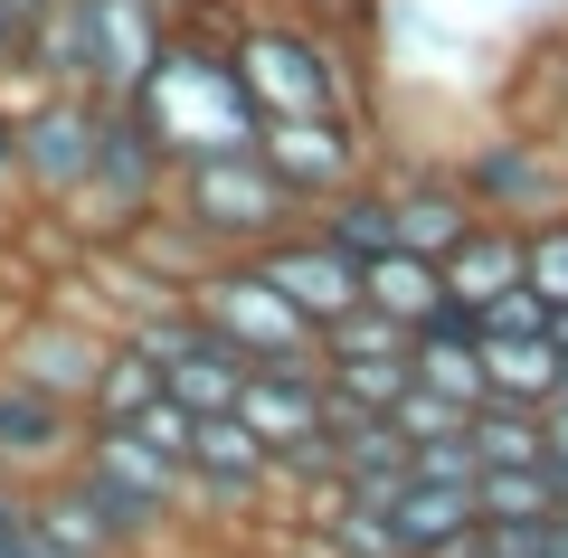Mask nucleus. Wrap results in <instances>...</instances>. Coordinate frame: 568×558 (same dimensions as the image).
I'll return each mask as SVG.
<instances>
[{
	"instance_id": "nucleus-11",
	"label": "nucleus",
	"mask_w": 568,
	"mask_h": 558,
	"mask_svg": "<svg viewBox=\"0 0 568 558\" xmlns=\"http://www.w3.org/2000/svg\"><path fill=\"white\" fill-rule=\"evenodd\" d=\"M171 20H181L171 0H85V95L123 104L142 85V67L162 58Z\"/></svg>"
},
{
	"instance_id": "nucleus-10",
	"label": "nucleus",
	"mask_w": 568,
	"mask_h": 558,
	"mask_svg": "<svg viewBox=\"0 0 568 558\" xmlns=\"http://www.w3.org/2000/svg\"><path fill=\"white\" fill-rule=\"evenodd\" d=\"M379 200H388V246H407V256H446L484 219L465 200L455 161H379Z\"/></svg>"
},
{
	"instance_id": "nucleus-18",
	"label": "nucleus",
	"mask_w": 568,
	"mask_h": 558,
	"mask_svg": "<svg viewBox=\"0 0 568 558\" xmlns=\"http://www.w3.org/2000/svg\"><path fill=\"white\" fill-rule=\"evenodd\" d=\"M407 379L455 398V407H484V341H474V322L436 313L426 332H407Z\"/></svg>"
},
{
	"instance_id": "nucleus-6",
	"label": "nucleus",
	"mask_w": 568,
	"mask_h": 558,
	"mask_svg": "<svg viewBox=\"0 0 568 558\" xmlns=\"http://www.w3.org/2000/svg\"><path fill=\"white\" fill-rule=\"evenodd\" d=\"M455 180H465V200L484 209V219H503V227H530V219H559V209H568V161H559V142H549V133H521V123H493L484 142H465Z\"/></svg>"
},
{
	"instance_id": "nucleus-26",
	"label": "nucleus",
	"mask_w": 568,
	"mask_h": 558,
	"mask_svg": "<svg viewBox=\"0 0 568 558\" xmlns=\"http://www.w3.org/2000/svg\"><path fill=\"white\" fill-rule=\"evenodd\" d=\"M484 558H568V511H540V520H484Z\"/></svg>"
},
{
	"instance_id": "nucleus-9",
	"label": "nucleus",
	"mask_w": 568,
	"mask_h": 558,
	"mask_svg": "<svg viewBox=\"0 0 568 558\" xmlns=\"http://www.w3.org/2000/svg\"><path fill=\"white\" fill-rule=\"evenodd\" d=\"M246 265H256V275L313 322V332H323V322H342V313H361V256H342V246H332L313 219H304V227H284L275 246H256Z\"/></svg>"
},
{
	"instance_id": "nucleus-30",
	"label": "nucleus",
	"mask_w": 568,
	"mask_h": 558,
	"mask_svg": "<svg viewBox=\"0 0 568 558\" xmlns=\"http://www.w3.org/2000/svg\"><path fill=\"white\" fill-rule=\"evenodd\" d=\"M48 0H0V29H10V39H29V20H39Z\"/></svg>"
},
{
	"instance_id": "nucleus-17",
	"label": "nucleus",
	"mask_w": 568,
	"mask_h": 558,
	"mask_svg": "<svg viewBox=\"0 0 568 558\" xmlns=\"http://www.w3.org/2000/svg\"><path fill=\"white\" fill-rule=\"evenodd\" d=\"M436 275H446V313H474V303L511 294V284H521V227L474 219L465 237H455L446 256H436Z\"/></svg>"
},
{
	"instance_id": "nucleus-7",
	"label": "nucleus",
	"mask_w": 568,
	"mask_h": 558,
	"mask_svg": "<svg viewBox=\"0 0 568 558\" xmlns=\"http://www.w3.org/2000/svg\"><path fill=\"white\" fill-rule=\"evenodd\" d=\"M256 161L304 200V219L351 190V180L379 171V142H369V114H265L256 123Z\"/></svg>"
},
{
	"instance_id": "nucleus-22",
	"label": "nucleus",
	"mask_w": 568,
	"mask_h": 558,
	"mask_svg": "<svg viewBox=\"0 0 568 558\" xmlns=\"http://www.w3.org/2000/svg\"><path fill=\"white\" fill-rule=\"evenodd\" d=\"M559 501H568V483L549 464H474V511L484 520H540Z\"/></svg>"
},
{
	"instance_id": "nucleus-20",
	"label": "nucleus",
	"mask_w": 568,
	"mask_h": 558,
	"mask_svg": "<svg viewBox=\"0 0 568 558\" xmlns=\"http://www.w3.org/2000/svg\"><path fill=\"white\" fill-rule=\"evenodd\" d=\"M474 341H484V398L549 407V388H559V351H549V332H474Z\"/></svg>"
},
{
	"instance_id": "nucleus-4",
	"label": "nucleus",
	"mask_w": 568,
	"mask_h": 558,
	"mask_svg": "<svg viewBox=\"0 0 568 558\" xmlns=\"http://www.w3.org/2000/svg\"><path fill=\"white\" fill-rule=\"evenodd\" d=\"M162 190H171V161H162V142L142 133L123 104H104V123H95V161H85V180L58 200V219H67V237H85V246H123L152 209H162Z\"/></svg>"
},
{
	"instance_id": "nucleus-27",
	"label": "nucleus",
	"mask_w": 568,
	"mask_h": 558,
	"mask_svg": "<svg viewBox=\"0 0 568 558\" xmlns=\"http://www.w3.org/2000/svg\"><path fill=\"white\" fill-rule=\"evenodd\" d=\"M123 426H133L142 445H162L171 464H190V407H171V398H152V407H142V417H123Z\"/></svg>"
},
{
	"instance_id": "nucleus-34",
	"label": "nucleus",
	"mask_w": 568,
	"mask_h": 558,
	"mask_svg": "<svg viewBox=\"0 0 568 558\" xmlns=\"http://www.w3.org/2000/svg\"><path fill=\"white\" fill-rule=\"evenodd\" d=\"M474 558H484V549H474Z\"/></svg>"
},
{
	"instance_id": "nucleus-5",
	"label": "nucleus",
	"mask_w": 568,
	"mask_h": 558,
	"mask_svg": "<svg viewBox=\"0 0 568 558\" xmlns=\"http://www.w3.org/2000/svg\"><path fill=\"white\" fill-rule=\"evenodd\" d=\"M181 303L200 313V332H209V341H227V351L246 359V369H323V351H313L323 332H313V322L294 313V303H284L246 256H219Z\"/></svg>"
},
{
	"instance_id": "nucleus-3",
	"label": "nucleus",
	"mask_w": 568,
	"mask_h": 558,
	"mask_svg": "<svg viewBox=\"0 0 568 558\" xmlns=\"http://www.w3.org/2000/svg\"><path fill=\"white\" fill-rule=\"evenodd\" d=\"M162 209H171V219H190L219 256H256V246H275L284 227H304V200L256 161V142H246V152L181 161L171 190H162Z\"/></svg>"
},
{
	"instance_id": "nucleus-28",
	"label": "nucleus",
	"mask_w": 568,
	"mask_h": 558,
	"mask_svg": "<svg viewBox=\"0 0 568 558\" xmlns=\"http://www.w3.org/2000/svg\"><path fill=\"white\" fill-rule=\"evenodd\" d=\"M284 10H313V20H332V29H379V0H284Z\"/></svg>"
},
{
	"instance_id": "nucleus-33",
	"label": "nucleus",
	"mask_w": 568,
	"mask_h": 558,
	"mask_svg": "<svg viewBox=\"0 0 568 558\" xmlns=\"http://www.w3.org/2000/svg\"><path fill=\"white\" fill-rule=\"evenodd\" d=\"M559 511H568V501H559Z\"/></svg>"
},
{
	"instance_id": "nucleus-32",
	"label": "nucleus",
	"mask_w": 568,
	"mask_h": 558,
	"mask_svg": "<svg viewBox=\"0 0 568 558\" xmlns=\"http://www.w3.org/2000/svg\"><path fill=\"white\" fill-rule=\"evenodd\" d=\"M0 77H10V67H0Z\"/></svg>"
},
{
	"instance_id": "nucleus-14",
	"label": "nucleus",
	"mask_w": 568,
	"mask_h": 558,
	"mask_svg": "<svg viewBox=\"0 0 568 558\" xmlns=\"http://www.w3.org/2000/svg\"><path fill=\"white\" fill-rule=\"evenodd\" d=\"M104 341H114V332H85L77 313H39V322H29L20 341H10V359H0V379L39 388V398H58V407H85V379H95Z\"/></svg>"
},
{
	"instance_id": "nucleus-8",
	"label": "nucleus",
	"mask_w": 568,
	"mask_h": 558,
	"mask_svg": "<svg viewBox=\"0 0 568 558\" xmlns=\"http://www.w3.org/2000/svg\"><path fill=\"white\" fill-rule=\"evenodd\" d=\"M95 123H104V104H95V95H67V85H39V95L10 114L20 190H29L39 209H58L67 190L85 180V161H95Z\"/></svg>"
},
{
	"instance_id": "nucleus-13",
	"label": "nucleus",
	"mask_w": 568,
	"mask_h": 558,
	"mask_svg": "<svg viewBox=\"0 0 568 558\" xmlns=\"http://www.w3.org/2000/svg\"><path fill=\"white\" fill-rule=\"evenodd\" d=\"M77 464L95 483H114L133 511H152V520H181L190 511V464H171L162 445H142L133 426H85L77 436Z\"/></svg>"
},
{
	"instance_id": "nucleus-25",
	"label": "nucleus",
	"mask_w": 568,
	"mask_h": 558,
	"mask_svg": "<svg viewBox=\"0 0 568 558\" xmlns=\"http://www.w3.org/2000/svg\"><path fill=\"white\" fill-rule=\"evenodd\" d=\"M521 284L549 303V313L568 303V209H559V219H530V227H521Z\"/></svg>"
},
{
	"instance_id": "nucleus-16",
	"label": "nucleus",
	"mask_w": 568,
	"mask_h": 558,
	"mask_svg": "<svg viewBox=\"0 0 568 558\" xmlns=\"http://www.w3.org/2000/svg\"><path fill=\"white\" fill-rule=\"evenodd\" d=\"M559 114H568V10H549V20L511 48V67H503V123L549 133Z\"/></svg>"
},
{
	"instance_id": "nucleus-29",
	"label": "nucleus",
	"mask_w": 568,
	"mask_h": 558,
	"mask_svg": "<svg viewBox=\"0 0 568 558\" xmlns=\"http://www.w3.org/2000/svg\"><path fill=\"white\" fill-rule=\"evenodd\" d=\"M540 464L568 483V398H549V407H540Z\"/></svg>"
},
{
	"instance_id": "nucleus-23",
	"label": "nucleus",
	"mask_w": 568,
	"mask_h": 558,
	"mask_svg": "<svg viewBox=\"0 0 568 558\" xmlns=\"http://www.w3.org/2000/svg\"><path fill=\"white\" fill-rule=\"evenodd\" d=\"M313 227H323L342 256H379L388 246V200H379V171L369 180H351V190H332L323 209H313Z\"/></svg>"
},
{
	"instance_id": "nucleus-31",
	"label": "nucleus",
	"mask_w": 568,
	"mask_h": 558,
	"mask_svg": "<svg viewBox=\"0 0 568 558\" xmlns=\"http://www.w3.org/2000/svg\"><path fill=\"white\" fill-rule=\"evenodd\" d=\"M549 142H559V161H568V114H559V123H549Z\"/></svg>"
},
{
	"instance_id": "nucleus-1",
	"label": "nucleus",
	"mask_w": 568,
	"mask_h": 558,
	"mask_svg": "<svg viewBox=\"0 0 568 558\" xmlns=\"http://www.w3.org/2000/svg\"><path fill=\"white\" fill-rule=\"evenodd\" d=\"M227 29H237V10H219V0H181L162 58L142 67V85L123 95V114L162 142L171 171H181V161L246 152V142H256V104H246L237 67H227Z\"/></svg>"
},
{
	"instance_id": "nucleus-21",
	"label": "nucleus",
	"mask_w": 568,
	"mask_h": 558,
	"mask_svg": "<svg viewBox=\"0 0 568 558\" xmlns=\"http://www.w3.org/2000/svg\"><path fill=\"white\" fill-rule=\"evenodd\" d=\"M152 398H162V369H152L133 341H104V359H95V379H85V407H77V417H85V426H123V417H142Z\"/></svg>"
},
{
	"instance_id": "nucleus-15",
	"label": "nucleus",
	"mask_w": 568,
	"mask_h": 558,
	"mask_svg": "<svg viewBox=\"0 0 568 558\" xmlns=\"http://www.w3.org/2000/svg\"><path fill=\"white\" fill-rule=\"evenodd\" d=\"M275 493V455L237 426V407L219 417H190V501H265Z\"/></svg>"
},
{
	"instance_id": "nucleus-2",
	"label": "nucleus",
	"mask_w": 568,
	"mask_h": 558,
	"mask_svg": "<svg viewBox=\"0 0 568 558\" xmlns=\"http://www.w3.org/2000/svg\"><path fill=\"white\" fill-rule=\"evenodd\" d=\"M227 67H237L256 123L265 114H369V39L313 20V10H237Z\"/></svg>"
},
{
	"instance_id": "nucleus-24",
	"label": "nucleus",
	"mask_w": 568,
	"mask_h": 558,
	"mask_svg": "<svg viewBox=\"0 0 568 558\" xmlns=\"http://www.w3.org/2000/svg\"><path fill=\"white\" fill-rule=\"evenodd\" d=\"M465 445H474V464H540V407L484 398L465 417Z\"/></svg>"
},
{
	"instance_id": "nucleus-19",
	"label": "nucleus",
	"mask_w": 568,
	"mask_h": 558,
	"mask_svg": "<svg viewBox=\"0 0 568 558\" xmlns=\"http://www.w3.org/2000/svg\"><path fill=\"white\" fill-rule=\"evenodd\" d=\"M361 303L379 322H398V332H426V322L446 313V275H436V256L379 246V256H361Z\"/></svg>"
},
{
	"instance_id": "nucleus-12",
	"label": "nucleus",
	"mask_w": 568,
	"mask_h": 558,
	"mask_svg": "<svg viewBox=\"0 0 568 558\" xmlns=\"http://www.w3.org/2000/svg\"><path fill=\"white\" fill-rule=\"evenodd\" d=\"M379 539L388 558H474L484 549V511H474V483H426L407 474L379 501Z\"/></svg>"
}]
</instances>
